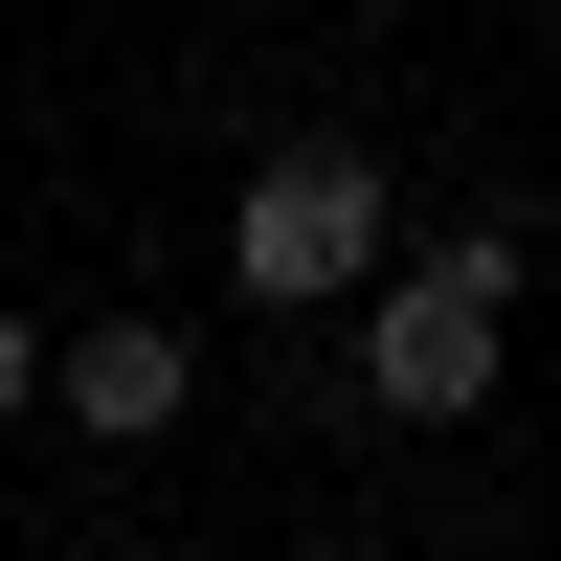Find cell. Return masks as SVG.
Segmentation results:
<instances>
[{
  "mask_svg": "<svg viewBox=\"0 0 561 561\" xmlns=\"http://www.w3.org/2000/svg\"><path fill=\"white\" fill-rule=\"evenodd\" d=\"M494 359H517V225H449L427 270H359V382H382V427H472Z\"/></svg>",
  "mask_w": 561,
  "mask_h": 561,
  "instance_id": "6da1fadb",
  "label": "cell"
},
{
  "mask_svg": "<svg viewBox=\"0 0 561 561\" xmlns=\"http://www.w3.org/2000/svg\"><path fill=\"white\" fill-rule=\"evenodd\" d=\"M225 270H248L270 314H337L359 270H382V158H359V135H293V158H248V203H225Z\"/></svg>",
  "mask_w": 561,
  "mask_h": 561,
  "instance_id": "7a4b0ae2",
  "label": "cell"
},
{
  "mask_svg": "<svg viewBox=\"0 0 561 561\" xmlns=\"http://www.w3.org/2000/svg\"><path fill=\"white\" fill-rule=\"evenodd\" d=\"M45 404H68L90 449H158L180 404H203V337H180V314H90V337L45 359Z\"/></svg>",
  "mask_w": 561,
  "mask_h": 561,
  "instance_id": "3957f363",
  "label": "cell"
},
{
  "mask_svg": "<svg viewBox=\"0 0 561 561\" xmlns=\"http://www.w3.org/2000/svg\"><path fill=\"white\" fill-rule=\"evenodd\" d=\"M23 404H45V314L0 293V427H23Z\"/></svg>",
  "mask_w": 561,
  "mask_h": 561,
  "instance_id": "277c9868",
  "label": "cell"
}]
</instances>
